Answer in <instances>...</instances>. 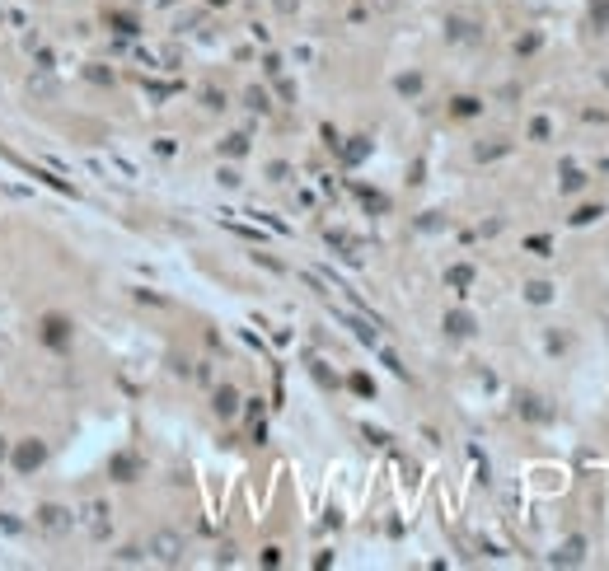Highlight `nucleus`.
Masks as SVG:
<instances>
[{
  "mask_svg": "<svg viewBox=\"0 0 609 571\" xmlns=\"http://www.w3.org/2000/svg\"><path fill=\"white\" fill-rule=\"evenodd\" d=\"M43 454H47L43 445H38V441H28L24 450H14V464H19V468H38V464H43Z\"/></svg>",
  "mask_w": 609,
  "mask_h": 571,
  "instance_id": "obj_4",
  "label": "nucleus"
},
{
  "mask_svg": "<svg viewBox=\"0 0 609 571\" xmlns=\"http://www.w3.org/2000/svg\"><path fill=\"white\" fill-rule=\"evenodd\" d=\"M216 5H225V0H216Z\"/></svg>",
  "mask_w": 609,
  "mask_h": 571,
  "instance_id": "obj_20",
  "label": "nucleus"
},
{
  "mask_svg": "<svg viewBox=\"0 0 609 571\" xmlns=\"http://www.w3.org/2000/svg\"><path fill=\"white\" fill-rule=\"evenodd\" d=\"M450 38H455V43H478V38H483V28H478V24H464V19H450Z\"/></svg>",
  "mask_w": 609,
  "mask_h": 571,
  "instance_id": "obj_6",
  "label": "nucleus"
},
{
  "mask_svg": "<svg viewBox=\"0 0 609 571\" xmlns=\"http://www.w3.org/2000/svg\"><path fill=\"white\" fill-rule=\"evenodd\" d=\"M446 333H455V338H469V333H474V318H469L464 310L446 314Z\"/></svg>",
  "mask_w": 609,
  "mask_h": 571,
  "instance_id": "obj_5",
  "label": "nucleus"
},
{
  "mask_svg": "<svg viewBox=\"0 0 609 571\" xmlns=\"http://www.w3.org/2000/svg\"><path fill=\"white\" fill-rule=\"evenodd\" d=\"M582 557H586V544H582V539H567V544L553 552V567H577Z\"/></svg>",
  "mask_w": 609,
  "mask_h": 571,
  "instance_id": "obj_2",
  "label": "nucleus"
},
{
  "mask_svg": "<svg viewBox=\"0 0 609 571\" xmlns=\"http://www.w3.org/2000/svg\"><path fill=\"white\" fill-rule=\"evenodd\" d=\"M417 84H422L417 75H403V80H398V89H403V94H417Z\"/></svg>",
  "mask_w": 609,
  "mask_h": 571,
  "instance_id": "obj_18",
  "label": "nucleus"
},
{
  "mask_svg": "<svg viewBox=\"0 0 609 571\" xmlns=\"http://www.w3.org/2000/svg\"><path fill=\"white\" fill-rule=\"evenodd\" d=\"M352 389H356V393H375V384L366 380V375H352Z\"/></svg>",
  "mask_w": 609,
  "mask_h": 571,
  "instance_id": "obj_16",
  "label": "nucleus"
},
{
  "mask_svg": "<svg viewBox=\"0 0 609 571\" xmlns=\"http://www.w3.org/2000/svg\"><path fill=\"white\" fill-rule=\"evenodd\" d=\"M586 187V174L577 164H562V192H582Z\"/></svg>",
  "mask_w": 609,
  "mask_h": 571,
  "instance_id": "obj_7",
  "label": "nucleus"
},
{
  "mask_svg": "<svg viewBox=\"0 0 609 571\" xmlns=\"http://www.w3.org/2000/svg\"><path fill=\"white\" fill-rule=\"evenodd\" d=\"M84 515H89V529H94V534H108V506H104V501H99V506H89Z\"/></svg>",
  "mask_w": 609,
  "mask_h": 571,
  "instance_id": "obj_9",
  "label": "nucleus"
},
{
  "mask_svg": "<svg viewBox=\"0 0 609 571\" xmlns=\"http://www.w3.org/2000/svg\"><path fill=\"white\" fill-rule=\"evenodd\" d=\"M446 281H450V286H469V281H474V267H450Z\"/></svg>",
  "mask_w": 609,
  "mask_h": 571,
  "instance_id": "obj_13",
  "label": "nucleus"
},
{
  "mask_svg": "<svg viewBox=\"0 0 609 571\" xmlns=\"http://www.w3.org/2000/svg\"><path fill=\"white\" fill-rule=\"evenodd\" d=\"M272 5H277V10H286V14L295 10V0H272Z\"/></svg>",
  "mask_w": 609,
  "mask_h": 571,
  "instance_id": "obj_19",
  "label": "nucleus"
},
{
  "mask_svg": "<svg viewBox=\"0 0 609 571\" xmlns=\"http://www.w3.org/2000/svg\"><path fill=\"white\" fill-rule=\"evenodd\" d=\"M595 215H600V207H582V211H577V215H572V225H590Z\"/></svg>",
  "mask_w": 609,
  "mask_h": 571,
  "instance_id": "obj_15",
  "label": "nucleus"
},
{
  "mask_svg": "<svg viewBox=\"0 0 609 571\" xmlns=\"http://www.w3.org/2000/svg\"><path fill=\"white\" fill-rule=\"evenodd\" d=\"M525 295H530L534 305H549V300H553V286H549V281H530V286H525Z\"/></svg>",
  "mask_w": 609,
  "mask_h": 571,
  "instance_id": "obj_10",
  "label": "nucleus"
},
{
  "mask_svg": "<svg viewBox=\"0 0 609 571\" xmlns=\"http://www.w3.org/2000/svg\"><path fill=\"white\" fill-rule=\"evenodd\" d=\"M43 524H47V529H56V534H66V529H71L66 511H56V506H43Z\"/></svg>",
  "mask_w": 609,
  "mask_h": 571,
  "instance_id": "obj_8",
  "label": "nucleus"
},
{
  "mask_svg": "<svg viewBox=\"0 0 609 571\" xmlns=\"http://www.w3.org/2000/svg\"><path fill=\"white\" fill-rule=\"evenodd\" d=\"M590 24L609 28V0H595V5H590Z\"/></svg>",
  "mask_w": 609,
  "mask_h": 571,
  "instance_id": "obj_12",
  "label": "nucleus"
},
{
  "mask_svg": "<svg viewBox=\"0 0 609 571\" xmlns=\"http://www.w3.org/2000/svg\"><path fill=\"white\" fill-rule=\"evenodd\" d=\"M235 408H239L235 389H220V393H216V412H220V417H235Z\"/></svg>",
  "mask_w": 609,
  "mask_h": 571,
  "instance_id": "obj_11",
  "label": "nucleus"
},
{
  "mask_svg": "<svg viewBox=\"0 0 609 571\" xmlns=\"http://www.w3.org/2000/svg\"><path fill=\"white\" fill-rule=\"evenodd\" d=\"M516 408H520V412L530 417V421H549V408H544V398H534V393H520V403H516Z\"/></svg>",
  "mask_w": 609,
  "mask_h": 571,
  "instance_id": "obj_3",
  "label": "nucleus"
},
{
  "mask_svg": "<svg viewBox=\"0 0 609 571\" xmlns=\"http://www.w3.org/2000/svg\"><path fill=\"white\" fill-rule=\"evenodd\" d=\"M150 552H155V562H179L183 539H179V534H169V529H159L155 539H150Z\"/></svg>",
  "mask_w": 609,
  "mask_h": 571,
  "instance_id": "obj_1",
  "label": "nucleus"
},
{
  "mask_svg": "<svg viewBox=\"0 0 609 571\" xmlns=\"http://www.w3.org/2000/svg\"><path fill=\"white\" fill-rule=\"evenodd\" d=\"M455 113H459V117H469V113H478V99H459V104H455Z\"/></svg>",
  "mask_w": 609,
  "mask_h": 571,
  "instance_id": "obj_17",
  "label": "nucleus"
},
{
  "mask_svg": "<svg viewBox=\"0 0 609 571\" xmlns=\"http://www.w3.org/2000/svg\"><path fill=\"white\" fill-rule=\"evenodd\" d=\"M220 150H225V155H244V150H249V141H244V136H225V145H220Z\"/></svg>",
  "mask_w": 609,
  "mask_h": 571,
  "instance_id": "obj_14",
  "label": "nucleus"
}]
</instances>
